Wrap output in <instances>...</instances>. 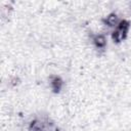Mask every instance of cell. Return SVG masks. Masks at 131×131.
<instances>
[{
	"label": "cell",
	"mask_w": 131,
	"mask_h": 131,
	"mask_svg": "<svg viewBox=\"0 0 131 131\" xmlns=\"http://www.w3.org/2000/svg\"><path fill=\"white\" fill-rule=\"evenodd\" d=\"M106 23H107L110 26H116V25H118V24H119V19H118L117 15L112 14V15H110V16L107 17Z\"/></svg>",
	"instance_id": "4"
},
{
	"label": "cell",
	"mask_w": 131,
	"mask_h": 131,
	"mask_svg": "<svg viewBox=\"0 0 131 131\" xmlns=\"http://www.w3.org/2000/svg\"><path fill=\"white\" fill-rule=\"evenodd\" d=\"M128 28H129V23L128 21L123 20V21L119 23V25L117 27V30L113 34V39L116 42H120L121 40H123L125 38L126 34H127Z\"/></svg>",
	"instance_id": "1"
},
{
	"label": "cell",
	"mask_w": 131,
	"mask_h": 131,
	"mask_svg": "<svg viewBox=\"0 0 131 131\" xmlns=\"http://www.w3.org/2000/svg\"><path fill=\"white\" fill-rule=\"evenodd\" d=\"M51 84H52V88H53L54 91H59L60 88H61L62 82H61V80H60L59 78H54V79L52 80Z\"/></svg>",
	"instance_id": "3"
},
{
	"label": "cell",
	"mask_w": 131,
	"mask_h": 131,
	"mask_svg": "<svg viewBox=\"0 0 131 131\" xmlns=\"http://www.w3.org/2000/svg\"><path fill=\"white\" fill-rule=\"evenodd\" d=\"M94 43L97 47H103L105 45V38L101 35H98L94 38Z\"/></svg>",
	"instance_id": "2"
}]
</instances>
